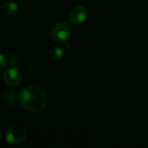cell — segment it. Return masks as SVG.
I'll return each mask as SVG.
<instances>
[{
    "label": "cell",
    "instance_id": "cell-5",
    "mask_svg": "<svg viewBox=\"0 0 148 148\" xmlns=\"http://www.w3.org/2000/svg\"><path fill=\"white\" fill-rule=\"evenodd\" d=\"M3 78L4 82L9 86H17L22 81V74L18 69L10 67L4 70Z\"/></svg>",
    "mask_w": 148,
    "mask_h": 148
},
{
    "label": "cell",
    "instance_id": "cell-9",
    "mask_svg": "<svg viewBox=\"0 0 148 148\" xmlns=\"http://www.w3.org/2000/svg\"><path fill=\"white\" fill-rule=\"evenodd\" d=\"M7 63H8V59L6 58V56L3 54H0V69L5 68Z\"/></svg>",
    "mask_w": 148,
    "mask_h": 148
},
{
    "label": "cell",
    "instance_id": "cell-10",
    "mask_svg": "<svg viewBox=\"0 0 148 148\" xmlns=\"http://www.w3.org/2000/svg\"><path fill=\"white\" fill-rule=\"evenodd\" d=\"M0 140H1V132H0Z\"/></svg>",
    "mask_w": 148,
    "mask_h": 148
},
{
    "label": "cell",
    "instance_id": "cell-8",
    "mask_svg": "<svg viewBox=\"0 0 148 148\" xmlns=\"http://www.w3.org/2000/svg\"><path fill=\"white\" fill-rule=\"evenodd\" d=\"M4 100L8 104H14L17 100H19V93L16 90L10 91L5 95Z\"/></svg>",
    "mask_w": 148,
    "mask_h": 148
},
{
    "label": "cell",
    "instance_id": "cell-2",
    "mask_svg": "<svg viewBox=\"0 0 148 148\" xmlns=\"http://www.w3.org/2000/svg\"><path fill=\"white\" fill-rule=\"evenodd\" d=\"M27 136L26 128L21 124H13L10 126L5 132V140L10 145H19L24 141Z\"/></svg>",
    "mask_w": 148,
    "mask_h": 148
},
{
    "label": "cell",
    "instance_id": "cell-1",
    "mask_svg": "<svg viewBox=\"0 0 148 148\" xmlns=\"http://www.w3.org/2000/svg\"><path fill=\"white\" fill-rule=\"evenodd\" d=\"M18 101L25 110L30 113H39L47 107L49 96L43 88L31 84L20 92Z\"/></svg>",
    "mask_w": 148,
    "mask_h": 148
},
{
    "label": "cell",
    "instance_id": "cell-3",
    "mask_svg": "<svg viewBox=\"0 0 148 148\" xmlns=\"http://www.w3.org/2000/svg\"><path fill=\"white\" fill-rule=\"evenodd\" d=\"M72 33V28L70 24L65 21H61L56 23L51 29L52 38L58 42H62L67 41Z\"/></svg>",
    "mask_w": 148,
    "mask_h": 148
},
{
    "label": "cell",
    "instance_id": "cell-4",
    "mask_svg": "<svg viewBox=\"0 0 148 148\" xmlns=\"http://www.w3.org/2000/svg\"><path fill=\"white\" fill-rule=\"evenodd\" d=\"M69 18L70 22L75 24L82 23L88 18V9L82 5L75 6L70 10L69 13Z\"/></svg>",
    "mask_w": 148,
    "mask_h": 148
},
{
    "label": "cell",
    "instance_id": "cell-6",
    "mask_svg": "<svg viewBox=\"0 0 148 148\" xmlns=\"http://www.w3.org/2000/svg\"><path fill=\"white\" fill-rule=\"evenodd\" d=\"M18 4L14 1H9L2 5V12L7 16H13L18 12Z\"/></svg>",
    "mask_w": 148,
    "mask_h": 148
},
{
    "label": "cell",
    "instance_id": "cell-7",
    "mask_svg": "<svg viewBox=\"0 0 148 148\" xmlns=\"http://www.w3.org/2000/svg\"><path fill=\"white\" fill-rule=\"evenodd\" d=\"M63 55H64L63 49L59 46L53 47L49 52V57L53 61H60L63 57Z\"/></svg>",
    "mask_w": 148,
    "mask_h": 148
}]
</instances>
